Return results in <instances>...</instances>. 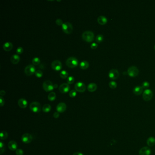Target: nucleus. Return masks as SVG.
Instances as JSON below:
<instances>
[{"mask_svg": "<svg viewBox=\"0 0 155 155\" xmlns=\"http://www.w3.org/2000/svg\"><path fill=\"white\" fill-rule=\"evenodd\" d=\"M60 114L58 112H55L53 114V117L55 118H58L59 117Z\"/></svg>", "mask_w": 155, "mask_h": 155, "instance_id": "42", "label": "nucleus"}, {"mask_svg": "<svg viewBox=\"0 0 155 155\" xmlns=\"http://www.w3.org/2000/svg\"><path fill=\"white\" fill-rule=\"evenodd\" d=\"M23 52V48L22 47H18L17 49V55H20L22 54Z\"/></svg>", "mask_w": 155, "mask_h": 155, "instance_id": "37", "label": "nucleus"}, {"mask_svg": "<svg viewBox=\"0 0 155 155\" xmlns=\"http://www.w3.org/2000/svg\"><path fill=\"white\" fill-rule=\"evenodd\" d=\"M54 88H57L58 87V85H57V84H55L54 85Z\"/></svg>", "mask_w": 155, "mask_h": 155, "instance_id": "45", "label": "nucleus"}, {"mask_svg": "<svg viewBox=\"0 0 155 155\" xmlns=\"http://www.w3.org/2000/svg\"><path fill=\"white\" fill-rule=\"evenodd\" d=\"M61 28L62 31L67 34H70L73 32V26L71 23L69 22L63 23L61 26Z\"/></svg>", "mask_w": 155, "mask_h": 155, "instance_id": "3", "label": "nucleus"}, {"mask_svg": "<svg viewBox=\"0 0 155 155\" xmlns=\"http://www.w3.org/2000/svg\"><path fill=\"white\" fill-rule=\"evenodd\" d=\"M0 139L2 140H5L8 137V133L5 131H3L0 132Z\"/></svg>", "mask_w": 155, "mask_h": 155, "instance_id": "27", "label": "nucleus"}, {"mask_svg": "<svg viewBox=\"0 0 155 155\" xmlns=\"http://www.w3.org/2000/svg\"><path fill=\"white\" fill-rule=\"evenodd\" d=\"M119 72L116 69H112L110 71L109 77L111 79H116L118 78Z\"/></svg>", "mask_w": 155, "mask_h": 155, "instance_id": "13", "label": "nucleus"}, {"mask_svg": "<svg viewBox=\"0 0 155 155\" xmlns=\"http://www.w3.org/2000/svg\"><path fill=\"white\" fill-rule=\"evenodd\" d=\"M8 147L10 150L12 151L16 150L17 149L18 145L16 141H11L8 144Z\"/></svg>", "mask_w": 155, "mask_h": 155, "instance_id": "16", "label": "nucleus"}, {"mask_svg": "<svg viewBox=\"0 0 155 155\" xmlns=\"http://www.w3.org/2000/svg\"><path fill=\"white\" fill-rule=\"evenodd\" d=\"M66 66L71 68L77 67L78 65V61L75 57H70L66 61Z\"/></svg>", "mask_w": 155, "mask_h": 155, "instance_id": "2", "label": "nucleus"}, {"mask_svg": "<svg viewBox=\"0 0 155 155\" xmlns=\"http://www.w3.org/2000/svg\"><path fill=\"white\" fill-rule=\"evenodd\" d=\"M143 91V88L140 86H137L135 87L133 90V93L136 95H140Z\"/></svg>", "mask_w": 155, "mask_h": 155, "instance_id": "20", "label": "nucleus"}, {"mask_svg": "<svg viewBox=\"0 0 155 155\" xmlns=\"http://www.w3.org/2000/svg\"><path fill=\"white\" fill-rule=\"evenodd\" d=\"M151 152V149L147 146L142 147L139 150V154L140 155H150Z\"/></svg>", "mask_w": 155, "mask_h": 155, "instance_id": "14", "label": "nucleus"}, {"mask_svg": "<svg viewBox=\"0 0 155 155\" xmlns=\"http://www.w3.org/2000/svg\"><path fill=\"white\" fill-rule=\"evenodd\" d=\"M154 49H155V46H154Z\"/></svg>", "mask_w": 155, "mask_h": 155, "instance_id": "46", "label": "nucleus"}, {"mask_svg": "<svg viewBox=\"0 0 155 155\" xmlns=\"http://www.w3.org/2000/svg\"><path fill=\"white\" fill-rule=\"evenodd\" d=\"M147 145L150 146L152 147L154 146L155 145V138L153 137H150L147 140Z\"/></svg>", "mask_w": 155, "mask_h": 155, "instance_id": "23", "label": "nucleus"}, {"mask_svg": "<svg viewBox=\"0 0 155 155\" xmlns=\"http://www.w3.org/2000/svg\"><path fill=\"white\" fill-rule=\"evenodd\" d=\"M30 109L34 113H38L41 111V105L38 102L34 101L30 104Z\"/></svg>", "mask_w": 155, "mask_h": 155, "instance_id": "4", "label": "nucleus"}, {"mask_svg": "<svg viewBox=\"0 0 155 155\" xmlns=\"http://www.w3.org/2000/svg\"><path fill=\"white\" fill-rule=\"evenodd\" d=\"M20 60V57L17 54H14L12 55L10 59L11 62L14 64H17L18 63Z\"/></svg>", "mask_w": 155, "mask_h": 155, "instance_id": "18", "label": "nucleus"}, {"mask_svg": "<svg viewBox=\"0 0 155 155\" xmlns=\"http://www.w3.org/2000/svg\"><path fill=\"white\" fill-rule=\"evenodd\" d=\"M73 155H83L82 153L81 152H75L73 154Z\"/></svg>", "mask_w": 155, "mask_h": 155, "instance_id": "44", "label": "nucleus"}, {"mask_svg": "<svg viewBox=\"0 0 155 155\" xmlns=\"http://www.w3.org/2000/svg\"><path fill=\"white\" fill-rule=\"evenodd\" d=\"M149 86H150L149 83L148 82L145 81V82H144L142 83L141 87H142V88H144V89H146V88H147L149 87Z\"/></svg>", "mask_w": 155, "mask_h": 155, "instance_id": "36", "label": "nucleus"}, {"mask_svg": "<svg viewBox=\"0 0 155 155\" xmlns=\"http://www.w3.org/2000/svg\"><path fill=\"white\" fill-rule=\"evenodd\" d=\"M97 22L100 25H104L107 22V18L103 16H100L97 18Z\"/></svg>", "mask_w": 155, "mask_h": 155, "instance_id": "22", "label": "nucleus"}, {"mask_svg": "<svg viewBox=\"0 0 155 155\" xmlns=\"http://www.w3.org/2000/svg\"><path fill=\"white\" fill-rule=\"evenodd\" d=\"M89 64L88 61H82L80 64V67L82 70H86L88 68Z\"/></svg>", "mask_w": 155, "mask_h": 155, "instance_id": "24", "label": "nucleus"}, {"mask_svg": "<svg viewBox=\"0 0 155 155\" xmlns=\"http://www.w3.org/2000/svg\"><path fill=\"white\" fill-rule=\"evenodd\" d=\"M109 85L112 89H115L117 87V84L115 81H111L109 83Z\"/></svg>", "mask_w": 155, "mask_h": 155, "instance_id": "35", "label": "nucleus"}, {"mask_svg": "<svg viewBox=\"0 0 155 155\" xmlns=\"http://www.w3.org/2000/svg\"><path fill=\"white\" fill-rule=\"evenodd\" d=\"M75 82V79L72 76H70L67 78V82L68 84H72Z\"/></svg>", "mask_w": 155, "mask_h": 155, "instance_id": "33", "label": "nucleus"}, {"mask_svg": "<svg viewBox=\"0 0 155 155\" xmlns=\"http://www.w3.org/2000/svg\"><path fill=\"white\" fill-rule=\"evenodd\" d=\"M0 96H5V95H6V92H5V91H4V90H1L0 91Z\"/></svg>", "mask_w": 155, "mask_h": 155, "instance_id": "43", "label": "nucleus"}, {"mask_svg": "<svg viewBox=\"0 0 155 155\" xmlns=\"http://www.w3.org/2000/svg\"><path fill=\"white\" fill-rule=\"evenodd\" d=\"M98 46V44L96 43H92L91 45V47L92 49H96V48Z\"/></svg>", "mask_w": 155, "mask_h": 155, "instance_id": "41", "label": "nucleus"}, {"mask_svg": "<svg viewBox=\"0 0 155 155\" xmlns=\"http://www.w3.org/2000/svg\"><path fill=\"white\" fill-rule=\"evenodd\" d=\"M139 72V71L137 67L132 66L129 67L128 69L127 73L128 75L131 77H135L137 76Z\"/></svg>", "mask_w": 155, "mask_h": 155, "instance_id": "7", "label": "nucleus"}, {"mask_svg": "<svg viewBox=\"0 0 155 155\" xmlns=\"http://www.w3.org/2000/svg\"><path fill=\"white\" fill-rule=\"evenodd\" d=\"M35 76L37 77V78H41L43 76V72L41 70H37V71L35 72Z\"/></svg>", "mask_w": 155, "mask_h": 155, "instance_id": "34", "label": "nucleus"}, {"mask_svg": "<svg viewBox=\"0 0 155 155\" xmlns=\"http://www.w3.org/2000/svg\"><path fill=\"white\" fill-rule=\"evenodd\" d=\"M3 49L6 51H9L13 48V45L10 42H6L3 45Z\"/></svg>", "mask_w": 155, "mask_h": 155, "instance_id": "19", "label": "nucleus"}, {"mask_svg": "<svg viewBox=\"0 0 155 155\" xmlns=\"http://www.w3.org/2000/svg\"><path fill=\"white\" fill-rule=\"evenodd\" d=\"M55 23L58 26H62L63 23V21L60 19H57L55 21Z\"/></svg>", "mask_w": 155, "mask_h": 155, "instance_id": "39", "label": "nucleus"}, {"mask_svg": "<svg viewBox=\"0 0 155 155\" xmlns=\"http://www.w3.org/2000/svg\"><path fill=\"white\" fill-rule=\"evenodd\" d=\"M18 105L21 108H25L28 106V101L24 98H21L18 101Z\"/></svg>", "mask_w": 155, "mask_h": 155, "instance_id": "17", "label": "nucleus"}, {"mask_svg": "<svg viewBox=\"0 0 155 155\" xmlns=\"http://www.w3.org/2000/svg\"><path fill=\"white\" fill-rule=\"evenodd\" d=\"M56 109L59 113H63L66 109V105L64 102H60L57 105Z\"/></svg>", "mask_w": 155, "mask_h": 155, "instance_id": "15", "label": "nucleus"}, {"mask_svg": "<svg viewBox=\"0 0 155 155\" xmlns=\"http://www.w3.org/2000/svg\"><path fill=\"white\" fill-rule=\"evenodd\" d=\"M36 67L33 65H29L27 66L24 70V72L28 76H32L36 72Z\"/></svg>", "mask_w": 155, "mask_h": 155, "instance_id": "6", "label": "nucleus"}, {"mask_svg": "<svg viewBox=\"0 0 155 155\" xmlns=\"http://www.w3.org/2000/svg\"><path fill=\"white\" fill-rule=\"evenodd\" d=\"M77 95V91L75 90H72L69 92V95L71 98H74Z\"/></svg>", "mask_w": 155, "mask_h": 155, "instance_id": "32", "label": "nucleus"}, {"mask_svg": "<svg viewBox=\"0 0 155 155\" xmlns=\"http://www.w3.org/2000/svg\"><path fill=\"white\" fill-rule=\"evenodd\" d=\"M60 76L61 78L66 79L68 77V73L66 71H62L60 73Z\"/></svg>", "mask_w": 155, "mask_h": 155, "instance_id": "28", "label": "nucleus"}, {"mask_svg": "<svg viewBox=\"0 0 155 155\" xmlns=\"http://www.w3.org/2000/svg\"><path fill=\"white\" fill-rule=\"evenodd\" d=\"M42 87L43 89L46 92L51 91L54 89V85L49 80H46L43 82Z\"/></svg>", "mask_w": 155, "mask_h": 155, "instance_id": "5", "label": "nucleus"}, {"mask_svg": "<svg viewBox=\"0 0 155 155\" xmlns=\"http://www.w3.org/2000/svg\"><path fill=\"white\" fill-rule=\"evenodd\" d=\"M5 104V100L3 98L2 96H0V106H3Z\"/></svg>", "mask_w": 155, "mask_h": 155, "instance_id": "40", "label": "nucleus"}, {"mask_svg": "<svg viewBox=\"0 0 155 155\" xmlns=\"http://www.w3.org/2000/svg\"><path fill=\"white\" fill-rule=\"evenodd\" d=\"M51 105L48 104H46L43 105L42 107V111L45 113H48L51 110Z\"/></svg>", "mask_w": 155, "mask_h": 155, "instance_id": "25", "label": "nucleus"}, {"mask_svg": "<svg viewBox=\"0 0 155 155\" xmlns=\"http://www.w3.org/2000/svg\"><path fill=\"white\" fill-rule=\"evenodd\" d=\"M22 141L25 144H29L33 140L32 135L29 133H26L24 134L21 138Z\"/></svg>", "mask_w": 155, "mask_h": 155, "instance_id": "9", "label": "nucleus"}, {"mask_svg": "<svg viewBox=\"0 0 155 155\" xmlns=\"http://www.w3.org/2000/svg\"><path fill=\"white\" fill-rule=\"evenodd\" d=\"M75 89L78 92H83L86 90V86L83 82H78L75 85Z\"/></svg>", "mask_w": 155, "mask_h": 155, "instance_id": "11", "label": "nucleus"}, {"mask_svg": "<svg viewBox=\"0 0 155 155\" xmlns=\"http://www.w3.org/2000/svg\"><path fill=\"white\" fill-rule=\"evenodd\" d=\"M104 39V37L103 36L101 35V34H99L96 37V41L97 42V43H100L102 41H103Z\"/></svg>", "mask_w": 155, "mask_h": 155, "instance_id": "30", "label": "nucleus"}, {"mask_svg": "<svg viewBox=\"0 0 155 155\" xmlns=\"http://www.w3.org/2000/svg\"><path fill=\"white\" fill-rule=\"evenodd\" d=\"M97 85L95 83H91L87 86V90L90 92H94L97 89Z\"/></svg>", "mask_w": 155, "mask_h": 155, "instance_id": "21", "label": "nucleus"}, {"mask_svg": "<svg viewBox=\"0 0 155 155\" xmlns=\"http://www.w3.org/2000/svg\"><path fill=\"white\" fill-rule=\"evenodd\" d=\"M32 62L33 64L35 66L38 65L41 62V60L38 57H34L32 60Z\"/></svg>", "mask_w": 155, "mask_h": 155, "instance_id": "29", "label": "nucleus"}, {"mask_svg": "<svg viewBox=\"0 0 155 155\" xmlns=\"http://www.w3.org/2000/svg\"><path fill=\"white\" fill-rule=\"evenodd\" d=\"M0 154H2L5 151L6 148H5V144L2 141L0 142Z\"/></svg>", "mask_w": 155, "mask_h": 155, "instance_id": "31", "label": "nucleus"}, {"mask_svg": "<svg viewBox=\"0 0 155 155\" xmlns=\"http://www.w3.org/2000/svg\"><path fill=\"white\" fill-rule=\"evenodd\" d=\"M153 92L150 89H146L143 93L142 97L143 99L146 101L150 100L153 96Z\"/></svg>", "mask_w": 155, "mask_h": 155, "instance_id": "10", "label": "nucleus"}, {"mask_svg": "<svg viewBox=\"0 0 155 155\" xmlns=\"http://www.w3.org/2000/svg\"><path fill=\"white\" fill-rule=\"evenodd\" d=\"M55 98H56V94L54 92H51L48 96V99L51 101L55 100Z\"/></svg>", "mask_w": 155, "mask_h": 155, "instance_id": "26", "label": "nucleus"}, {"mask_svg": "<svg viewBox=\"0 0 155 155\" xmlns=\"http://www.w3.org/2000/svg\"><path fill=\"white\" fill-rule=\"evenodd\" d=\"M51 67L53 70L56 71H59L62 68V65L61 62L60 61L55 60L51 63Z\"/></svg>", "mask_w": 155, "mask_h": 155, "instance_id": "8", "label": "nucleus"}, {"mask_svg": "<svg viewBox=\"0 0 155 155\" xmlns=\"http://www.w3.org/2000/svg\"><path fill=\"white\" fill-rule=\"evenodd\" d=\"M70 89V87L68 83H64L60 85L59 88V91L61 93H66L68 92Z\"/></svg>", "mask_w": 155, "mask_h": 155, "instance_id": "12", "label": "nucleus"}, {"mask_svg": "<svg viewBox=\"0 0 155 155\" xmlns=\"http://www.w3.org/2000/svg\"><path fill=\"white\" fill-rule=\"evenodd\" d=\"M82 38L84 41L88 42H91L94 40V34L91 31H87L83 33Z\"/></svg>", "mask_w": 155, "mask_h": 155, "instance_id": "1", "label": "nucleus"}, {"mask_svg": "<svg viewBox=\"0 0 155 155\" xmlns=\"http://www.w3.org/2000/svg\"><path fill=\"white\" fill-rule=\"evenodd\" d=\"M16 153L17 155H23L24 152L22 149H17L16 150Z\"/></svg>", "mask_w": 155, "mask_h": 155, "instance_id": "38", "label": "nucleus"}]
</instances>
